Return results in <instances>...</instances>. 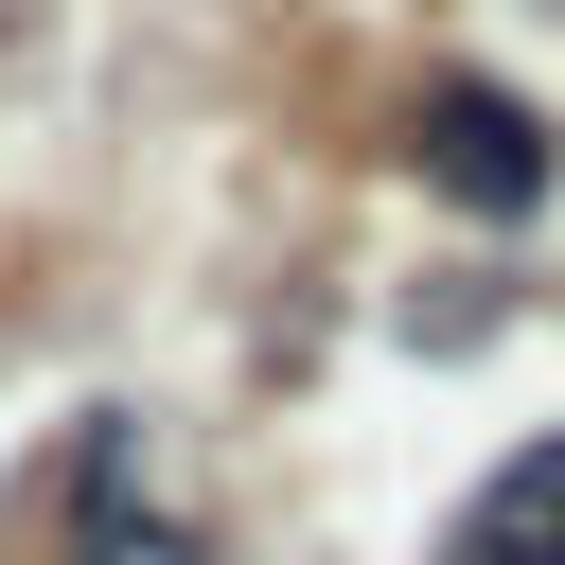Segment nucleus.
<instances>
[{
    "label": "nucleus",
    "instance_id": "1",
    "mask_svg": "<svg viewBox=\"0 0 565 565\" xmlns=\"http://www.w3.org/2000/svg\"><path fill=\"white\" fill-rule=\"evenodd\" d=\"M424 177H441L459 212H530V194H547V124H530L512 88H477V71H441V88H424Z\"/></svg>",
    "mask_w": 565,
    "mask_h": 565
},
{
    "label": "nucleus",
    "instance_id": "2",
    "mask_svg": "<svg viewBox=\"0 0 565 565\" xmlns=\"http://www.w3.org/2000/svg\"><path fill=\"white\" fill-rule=\"evenodd\" d=\"M124 477H141V441L106 424V441L71 459V565H194V530H177L159 494H124Z\"/></svg>",
    "mask_w": 565,
    "mask_h": 565
}]
</instances>
